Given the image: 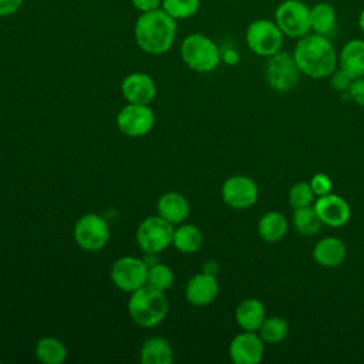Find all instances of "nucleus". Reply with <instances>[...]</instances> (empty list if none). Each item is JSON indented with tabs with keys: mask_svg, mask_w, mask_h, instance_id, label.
<instances>
[{
	"mask_svg": "<svg viewBox=\"0 0 364 364\" xmlns=\"http://www.w3.org/2000/svg\"><path fill=\"white\" fill-rule=\"evenodd\" d=\"M289 232V220L279 210H269L257 222V233L262 240L276 243L284 239Z\"/></svg>",
	"mask_w": 364,
	"mask_h": 364,
	"instance_id": "nucleus-22",
	"label": "nucleus"
},
{
	"mask_svg": "<svg viewBox=\"0 0 364 364\" xmlns=\"http://www.w3.org/2000/svg\"><path fill=\"white\" fill-rule=\"evenodd\" d=\"M235 364H257L263 358L264 341L257 331H242L236 334L228 348Z\"/></svg>",
	"mask_w": 364,
	"mask_h": 364,
	"instance_id": "nucleus-13",
	"label": "nucleus"
},
{
	"mask_svg": "<svg viewBox=\"0 0 364 364\" xmlns=\"http://www.w3.org/2000/svg\"><path fill=\"white\" fill-rule=\"evenodd\" d=\"M148 267L142 259L134 256H124L118 259L111 267V279L114 284L128 293L138 290L146 284Z\"/></svg>",
	"mask_w": 364,
	"mask_h": 364,
	"instance_id": "nucleus-11",
	"label": "nucleus"
},
{
	"mask_svg": "<svg viewBox=\"0 0 364 364\" xmlns=\"http://www.w3.org/2000/svg\"><path fill=\"white\" fill-rule=\"evenodd\" d=\"M202 232L195 225H181L173 230L172 243L182 253H195L202 246Z\"/></svg>",
	"mask_w": 364,
	"mask_h": 364,
	"instance_id": "nucleus-25",
	"label": "nucleus"
},
{
	"mask_svg": "<svg viewBox=\"0 0 364 364\" xmlns=\"http://www.w3.org/2000/svg\"><path fill=\"white\" fill-rule=\"evenodd\" d=\"M311 256L313 260L321 267H338L347 257V246L341 239L336 236H326L316 242Z\"/></svg>",
	"mask_w": 364,
	"mask_h": 364,
	"instance_id": "nucleus-17",
	"label": "nucleus"
},
{
	"mask_svg": "<svg viewBox=\"0 0 364 364\" xmlns=\"http://www.w3.org/2000/svg\"><path fill=\"white\" fill-rule=\"evenodd\" d=\"M74 239L87 252L101 250L109 239V225L97 213L82 215L74 226Z\"/></svg>",
	"mask_w": 364,
	"mask_h": 364,
	"instance_id": "nucleus-9",
	"label": "nucleus"
},
{
	"mask_svg": "<svg viewBox=\"0 0 364 364\" xmlns=\"http://www.w3.org/2000/svg\"><path fill=\"white\" fill-rule=\"evenodd\" d=\"M158 215L168 220L169 223L183 222L191 212L188 199L178 192H166L158 199Z\"/></svg>",
	"mask_w": 364,
	"mask_h": 364,
	"instance_id": "nucleus-21",
	"label": "nucleus"
},
{
	"mask_svg": "<svg viewBox=\"0 0 364 364\" xmlns=\"http://www.w3.org/2000/svg\"><path fill=\"white\" fill-rule=\"evenodd\" d=\"M220 54H222V60L228 64H236L239 60V55H237L236 50H233V48H228L223 53L220 51Z\"/></svg>",
	"mask_w": 364,
	"mask_h": 364,
	"instance_id": "nucleus-36",
	"label": "nucleus"
},
{
	"mask_svg": "<svg viewBox=\"0 0 364 364\" xmlns=\"http://www.w3.org/2000/svg\"><path fill=\"white\" fill-rule=\"evenodd\" d=\"M291 225L299 235L314 236L316 233H318L323 223H321L314 206L310 205L306 208L293 209Z\"/></svg>",
	"mask_w": 364,
	"mask_h": 364,
	"instance_id": "nucleus-24",
	"label": "nucleus"
},
{
	"mask_svg": "<svg viewBox=\"0 0 364 364\" xmlns=\"http://www.w3.org/2000/svg\"><path fill=\"white\" fill-rule=\"evenodd\" d=\"M172 360V347L162 337L148 338L141 348V361L144 364H171Z\"/></svg>",
	"mask_w": 364,
	"mask_h": 364,
	"instance_id": "nucleus-23",
	"label": "nucleus"
},
{
	"mask_svg": "<svg viewBox=\"0 0 364 364\" xmlns=\"http://www.w3.org/2000/svg\"><path fill=\"white\" fill-rule=\"evenodd\" d=\"M357 24H358V28L360 31L364 34V9L360 11L358 14V20H357Z\"/></svg>",
	"mask_w": 364,
	"mask_h": 364,
	"instance_id": "nucleus-38",
	"label": "nucleus"
},
{
	"mask_svg": "<svg viewBox=\"0 0 364 364\" xmlns=\"http://www.w3.org/2000/svg\"><path fill=\"white\" fill-rule=\"evenodd\" d=\"M172 223L158 216H148L136 230V243L144 253H159L165 250L173 237Z\"/></svg>",
	"mask_w": 364,
	"mask_h": 364,
	"instance_id": "nucleus-8",
	"label": "nucleus"
},
{
	"mask_svg": "<svg viewBox=\"0 0 364 364\" xmlns=\"http://www.w3.org/2000/svg\"><path fill=\"white\" fill-rule=\"evenodd\" d=\"M316 200V195L309 182L300 181L296 182L287 193V202L291 209H300L313 205Z\"/></svg>",
	"mask_w": 364,
	"mask_h": 364,
	"instance_id": "nucleus-29",
	"label": "nucleus"
},
{
	"mask_svg": "<svg viewBox=\"0 0 364 364\" xmlns=\"http://www.w3.org/2000/svg\"><path fill=\"white\" fill-rule=\"evenodd\" d=\"M121 91L128 102L149 104L156 94V85L151 75L145 73H132L124 78Z\"/></svg>",
	"mask_w": 364,
	"mask_h": 364,
	"instance_id": "nucleus-16",
	"label": "nucleus"
},
{
	"mask_svg": "<svg viewBox=\"0 0 364 364\" xmlns=\"http://www.w3.org/2000/svg\"><path fill=\"white\" fill-rule=\"evenodd\" d=\"M291 54L300 73L313 80L328 78L338 65V51L330 37L316 33H309L296 40Z\"/></svg>",
	"mask_w": 364,
	"mask_h": 364,
	"instance_id": "nucleus-1",
	"label": "nucleus"
},
{
	"mask_svg": "<svg viewBox=\"0 0 364 364\" xmlns=\"http://www.w3.org/2000/svg\"><path fill=\"white\" fill-rule=\"evenodd\" d=\"M178 24L162 9L141 13L134 26V37L138 47L152 55L168 53L176 38Z\"/></svg>",
	"mask_w": 364,
	"mask_h": 364,
	"instance_id": "nucleus-2",
	"label": "nucleus"
},
{
	"mask_svg": "<svg viewBox=\"0 0 364 364\" xmlns=\"http://www.w3.org/2000/svg\"><path fill=\"white\" fill-rule=\"evenodd\" d=\"M24 0H0V17H10L16 14L21 9Z\"/></svg>",
	"mask_w": 364,
	"mask_h": 364,
	"instance_id": "nucleus-34",
	"label": "nucleus"
},
{
	"mask_svg": "<svg viewBox=\"0 0 364 364\" xmlns=\"http://www.w3.org/2000/svg\"><path fill=\"white\" fill-rule=\"evenodd\" d=\"M36 357L44 364H61L67 357V348L55 337H43L36 344Z\"/></svg>",
	"mask_w": 364,
	"mask_h": 364,
	"instance_id": "nucleus-26",
	"label": "nucleus"
},
{
	"mask_svg": "<svg viewBox=\"0 0 364 364\" xmlns=\"http://www.w3.org/2000/svg\"><path fill=\"white\" fill-rule=\"evenodd\" d=\"M347 94L353 102H355L358 107L364 108V77L354 78Z\"/></svg>",
	"mask_w": 364,
	"mask_h": 364,
	"instance_id": "nucleus-33",
	"label": "nucleus"
},
{
	"mask_svg": "<svg viewBox=\"0 0 364 364\" xmlns=\"http://www.w3.org/2000/svg\"><path fill=\"white\" fill-rule=\"evenodd\" d=\"M182 61L196 73H210L222 61L218 44L202 33L188 34L181 43Z\"/></svg>",
	"mask_w": 364,
	"mask_h": 364,
	"instance_id": "nucleus-4",
	"label": "nucleus"
},
{
	"mask_svg": "<svg viewBox=\"0 0 364 364\" xmlns=\"http://www.w3.org/2000/svg\"><path fill=\"white\" fill-rule=\"evenodd\" d=\"M155 124V114L148 104L129 102L117 115L118 129L131 138H139L151 132Z\"/></svg>",
	"mask_w": 364,
	"mask_h": 364,
	"instance_id": "nucleus-10",
	"label": "nucleus"
},
{
	"mask_svg": "<svg viewBox=\"0 0 364 364\" xmlns=\"http://www.w3.org/2000/svg\"><path fill=\"white\" fill-rule=\"evenodd\" d=\"M316 198L327 195L333 191V181L328 175L326 173H316L311 176V179L309 181Z\"/></svg>",
	"mask_w": 364,
	"mask_h": 364,
	"instance_id": "nucleus-31",
	"label": "nucleus"
},
{
	"mask_svg": "<svg viewBox=\"0 0 364 364\" xmlns=\"http://www.w3.org/2000/svg\"><path fill=\"white\" fill-rule=\"evenodd\" d=\"M257 333L264 344H279L289 334V323L280 316H266Z\"/></svg>",
	"mask_w": 364,
	"mask_h": 364,
	"instance_id": "nucleus-27",
	"label": "nucleus"
},
{
	"mask_svg": "<svg viewBox=\"0 0 364 364\" xmlns=\"http://www.w3.org/2000/svg\"><path fill=\"white\" fill-rule=\"evenodd\" d=\"M129 1L134 6V9L138 10L139 13L161 9V4H162V0H129Z\"/></svg>",
	"mask_w": 364,
	"mask_h": 364,
	"instance_id": "nucleus-35",
	"label": "nucleus"
},
{
	"mask_svg": "<svg viewBox=\"0 0 364 364\" xmlns=\"http://www.w3.org/2000/svg\"><path fill=\"white\" fill-rule=\"evenodd\" d=\"M128 311L138 326L155 327L162 323L168 313V300L164 291L145 284L132 291L128 300Z\"/></svg>",
	"mask_w": 364,
	"mask_h": 364,
	"instance_id": "nucleus-3",
	"label": "nucleus"
},
{
	"mask_svg": "<svg viewBox=\"0 0 364 364\" xmlns=\"http://www.w3.org/2000/svg\"><path fill=\"white\" fill-rule=\"evenodd\" d=\"M338 67L351 78L364 77V38H350L338 51Z\"/></svg>",
	"mask_w": 364,
	"mask_h": 364,
	"instance_id": "nucleus-18",
	"label": "nucleus"
},
{
	"mask_svg": "<svg viewBox=\"0 0 364 364\" xmlns=\"http://www.w3.org/2000/svg\"><path fill=\"white\" fill-rule=\"evenodd\" d=\"M219 293V282L215 274L198 273L189 279L185 287V297L193 306L210 304Z\"/></svg>",
	"mask_w": 364,
	"mask_h": 364,
	"instance_id": "nucleus-15",
	"label": "nucleus"
},
{
	"mask_svg": "<svg viewBox=\"0 0 364 364\" xmlns=\"http://www.w3.org/2000/svg\"><path fill=\"white\" fill-rule=\"evenodd\" d=\"M328 78H330V85H331V88L336 90V91H338V92H347L348 88H350V85H351V82H353V80H354V78H351L344 70H341L338 65H337V68L328 75Z\"/></svg>",
	"mask_w": 364,
	"mask_h": 364,
	"instance_id": "nucleus-32",
	"label": "nucleus"
},
{
	"mask_svg": "<svg viewBox=\"0 0 364 364\" xmlns=\"http://www.w3.org/2000/svg\"><path fill=\"white\" fill-rule=\"evenodd\" d=\"M274 23L284 37L299 40L310 31V6L303 0H283L276 6Z\"/></svg>",
	"mask_w": 364,
	"mask_h": 364,
	"instance_id": "nucleus-6",
	"label": "nucleus"
},
{
	"mask_svg": "<svg viewBox=\"0 0 364 364\" xmlns=\"http://www.w3.org/2000/svg\"><path fill=\"white\" fill-rule=\"evenodd\" d=\"M337 11L333 4L327 1H318L310 6V31L331 37L337 28Z\"/></svg>",
	"mask_w": 364,
	"mask_h": 364,
	"instance_id": "nucleus-20",
	"label": "nucleus"
},
{
	"mask_svg": "<svg viewBox=\"0 0 364 364\" xmlns=\"http://www.w3.org/2000/svg\"><path fill=\"white\" fill-rule=\"evenodd\" d=\"M301 73L291 53L280 50L266 58L264 77L269 87L277 92L291 91L300 78Z\"/></svg>",
	"mask_w": 364,
	"mask_h": 364,
	"instance_id": "nucleus-7",
	"label": "nucleus"
},
{
	"mask_svg": "<svg viewBox=\"0 0 364 364\" xmlns=\"http://www.w3.org/2000/svg\"><path fill=\"white\" fill-rule=\"evenodd\" d=\"M161 9L176 21L193 17L200 9V0H162Z\"/></svg>",
	"mask_w": 364,
	"mask_h": 364,
	"instance_id": "nucleus-28",
	"label": "nucleus"
},
{
	"mask_svg": "<svg viewBox=\"0 0 364 364\" xmlns=\"http://www.w3.org/2000/svg\"><path fill=\"white\" fill-rule=\"evenodd\" d=\"M175 276L171 267L162 263H155L154 266L148 267V277H146V284L152 286L156 290L165 291L173 284Z\"/></svg>",
	"mask_w": 364,
	"mask_h": 364,
	"instance_id": "nucleus-30",
	"label": "nucleus"
},
{
	"mask_svg": "<svg viewBox=\"0 0 364 364\" xmlns=\"http://www.w3.org/2000/svg\"><path fill=\"white\" fill-rule=\"evenodd\" d=\"M216 270H218V264H216L215 262L209 260V262H206V263L203 264V270H202V272H205V273H210V274H215V273H216Z\"/></svg>",
	"mask_w": 364,
	"mask_h": 364,
	"instance_id": "nucleus-37",
	"label": "nucleus"
},
{
	"mask_svg": "<svg viewBox=\"0 0 364 364\" xmlns=\"http://www.w3.org/2000/svg\"><path fill=\"white\" fill-rule=\"evenodd\" d=\"M313 206L321 223L330 228H341L351 218V208L348 202L333 192L316 198Z\"/></svg>",
	"mask_w": 364,
	"mask_h": 364,
	"instance_id": "nucleus-14",
	"label": "nucleus"
},
{
	"mask_svg": "<svg viewBox=\"0 0 364 364\" xmlns=\"http://www.w3.org/2000/svg\"><path fill=\"white\" fill-rule=\"evenodd\" d=\"M266 318L264 304L255 297L242 300L235 310V320L245 331H257Z\"/></svg>",
	"mask_w": 364,
	"mask_h": 364,
	"instance_id": "nucleus-19",
	"label": "nucleus"
},
{
	"mask_svg": "<svg viewBox=\"0 0 364 364\" xmlns=\"http://www.w3.org/2000/svg\"><path fill=\"white\" fill-rule=\"evenodd\" d=\"M259 198L256 182L246 175L229 176L222 185V199L233 209H249Z\"/></svg>",
	"mask_w": 364,
	"mask_h": 364,
	"instance_id": "nucleus-12",
	"label": "nucleus"
},
{
	"mask_svg": "<svg viewBox=\"0 0 364 364\" xmlns=\"http://www.w3.org/2000/svg\"><path fill=\"white\" fill-rule=\"evenodd\" d=\"M247 48L259 57H270L283 48L284 34L273 18H256L245 31Z\"/></svg>",
	"mask_w": 364,
	"mask_h": 364,
	"instance_id": "nucleus-5",
	"label": "nucleus"
}]
</instances>
